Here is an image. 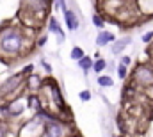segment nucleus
Returning a JSON list of instances; mask_svg holds the SVG:
<instances>
[{"label":"nucleus","mask_w":153,"mask_h":137,"mask_svg":"<svg viewBox=\"0 0 153 137\" xmlns=\"http://www.w3.org/2000/svg\"><path fill=\"white\" fill-rule=\"evenodd\" d=\"M96 82H98L100 87H112V86H114L112 77H109V75H102V73L98 75V80H96Z\"/></svg>","instance_id":"13"},{"label":"nucleus","mask_w":153,"mask_h":137,"mask_svg":"<svg viewBox=\"0 0 153 137\" xmlns=\"http://www.w3.org/2000/svg\"><path fill=\"white\" fill-rule=\"evenodd\" d=\"M126 45H132V37H123V39H119V41H112L111 54H112V55H119L121 50H123Z\"/></svg>","instance_id":"10"},{"label":"nucleus","mask_w":153,"mask_h":137,"mask_svg":"<svg viewBox=\"0 0 153 137\" xmlns=\"http://www.w3.org/2000/svg\"><path fill=\"white\" fill-rule=\"evenodd\" d=\"M112 41H116V36L112 34V32H109V31H100L98 36H96V45H98L100 48L111 45Z\"/></svg>","instance_id":"9"},{"label":"nucleus","mask_w":153,"mask_h":137,"mask_svg":"<svg viewBox=\"0 0 153 137\" xmlns=\"http://www.w3.org/2000/svg\"><path fill=\"white\" fill-rule=\"evenodd\" d=\"M78 98H80L82 102H89V100L93 98V95H91V91H89V89H84V91H80Z\"/></svg>","instance_id":"18"},{"label":"nucleus","mask_w":153,"mask_h":137,"mask_svg":"<svg viewBox=\"0 0 153 137\" xmlns=\"http://www.w3.org/2000/svg\"><path fill=\"white\" fill-rule=\"evenodd\" d=\"M7 134H9L7 119H0V137H7Z\"/></svg>","instance_id":"17"},{"label":"nucleus","mask_w":153,"mask_h":137,"mask_svg":"<svg viewBox=\"0 0 153 137\" xmlns=\"http://www.w3.org/2000/svg\"><path fill=\"white\" fill-rule=\"evenodd\" d=\"M107 68V61L103 59V57H96V61H93V71L96 73V75H100V73H103Z\"/></svg>","instance_id":"11"},{"label":"nucleus","mask_w":153,"mask_h":137,"mask_svg":"<svg viewBox=\"0 0 153 137\" xmlns=\"http://www.w3.org/2000/svg\"><path fill=\"white\" fill-rule=\"evenodd\" d=\"M25 87V75L23 73H16L7 77L5 80L0 82V100L2 102H9L16 96H20V91Z\"/></svg>","instance_id":"3"},{"label":"nucleus","mask_w":153,"mask_h":137,"mask_svg":"<svg viewBox=\"0 0 153 137\" xmlns=\"http://www.w3.org/2000/svg\"><path fill=\"white\" fill-rule=\"evenodd\" d=\"M41 66L45 68V71H46V73H52V66H50V64H48L45 59H41Z\"/></svg>","instance_id":"22"},{"label":"nucleus","mask_w":153,"mask_h":137,"mask_svg":"<svg viewBox=\"0 0 153 137\" xmlns=\"http://www.w3.org/2000/svg\"><path fill=\"white\" fill-rule=\"evenodd\" d=\"M132 80L134 84L141 86V87H150L153 86V66L150 64H137L135 69L132 71Z\"/></svg>","instance_id":"4"},{"label":"nucleus","mask_w":153,"mask_h":137,"mask_svg":"<svg viewBox=\"0 0 153 137\" xmlns=\"http://www.w3.org/2000/svg\"><path fill=\"white\" fill-rule=\"evenodd\" d=\"M119 63H121V64H125V66H130V64H132V57H128V55H123V57L119 59Z\"/></svg>","instance_id":"20"},{"label":"nucleus","mask_w":153,"mask_h":137,"mask_svg":"<svg viewBox=\"0 0 153 137\" xmlns=\"http://www.w3.org/2000/svg\"><path fill=\"white\" fill-rule=\"evenodd\" d=\"M36 37H29L25 27L20 23H4L0 25V61L4 64L14 63L23 55L30 54Z\"/></svg>","instance_id":"1"},{"label":"nucleus","mask_w":153,"mask_h":137,"mask_svg":"<svg viewBox=\"0 0 153 137\" xmlns=\"http://www.w3.org/2000/svg\"><path fill=\"white\" fill-rule=\"evenodd\" d=\"M64 136H66V127L55 116L43 123V136L41 137H64Z\"/></svg>","instance_id":"6"},{"label":"nucleus","mask_w":153,"mask_h":137,"mask_svg":"<svg viewBox=\"0 0 153 137\" xmlns=\"http://www.w3.org/2000/svg\"><path fill=\"white\" fill-rule=\"evenodd\" d=\"M46 41H48V37H46V36H41L38 41H36V46H45V45H46Z\"/></svg>","instance_id":"21"},{"label":"nucleus","mask_w":153,"mask_h":137,"mask_svg":"<svg viewBox=\"0 0 153 137\" xmlns=\"http://www.w3.org/2000/svg\"><path fill=\"white\" fill-rule=\"evenodd\" d=\"M50 9V0H22L20 9V22L23 27H39L41 22L46 18Z\"/></svg>","instance_id":"2"},{"label":"nucleus","mask_w":153,"mask_h":137,"mask_svg":"<svg viewBox=\"0 0 153 137\" xmlns=\"http://www.w3.org/2000/svg\"><path fill=\"white\" fill-rule=\"evenodd\" d=\"M48 31L59 37V43H62V41H64V31L61 29V23L57 22V18H55V16H48Z\"/></svg>","instance_id":"8"},{"label":"nucleus","mask_w":153,"mask_h":137,"mask_svg":"<svg viewBox=\"0 0 153 137\" xmlns=\"http://www.w3.org/2000/svg\"><path fill=\"white\" fill-rule=\"evenodd\" d=\"M153 41V31H150V32H146V34H143V43H152Z\"/></svg>","instance_id":"19"},{"label":"nucleus","mask_w":153,"mask_h":137,"mask_svg":"<svg viewBox=\"0 0 153 137\" xmlns=\"http://www.w3.org/2000/svg\"><path fill=\"white\" fill-rule=\"evenodd\" d=\"M85 54H84V50L80 48V46H73L71 48V52H70V57L73 59V61H78V59H82Z\"/></svg>","instance_id":"14"},{"label":"nucleus","mask_w":153,"mask_h":137,"mask_svg":"<svg viewBox=\"0 0 153 137\" xmlns=\"http://www.w3.org/2000/svg\"><path fill=\"white\" fill-rule=\"evenodd\" d=\"M62 14H64V22H66V29L68 31H78V27H80V22H78V18H76V14L71 11V9H64L62 11Z\"/></svg>","instance_id":"7"},{"label":"nucleus","mask_w":153,"mask_h":137,"mask_svg":"<svg viewBox=\"0 0 153 137\" xmlns=\"http://www.w3.org/2000/svg\"><path fill=\"white\" fill-rule=\"evenodd\" d=\"M76 63H78V66H80V69H82L84 73H87L89 69L93 68V59H91L89 55H84V57H82V59H78Z\"/></svg>","instance_id":"12"},{"label":"nucleus","mask_w":153,"mask_h":137,"mask_svg":"<svg viewBox=\"0 0 153 137\" xmlns=\"http://www.w3.org/2000/svg\"><path fill=\"white\" fill-rule=\"evenodd\" d=\"M93 25H94L96 29H103V27H105V20H103V16H100V14H93Z\"/></svg>","instance_id":"15"},{"label":"nucleus","mask_w":153,"mask_h":137,"mask_svg":"<svg viewBox=\"0 0 153 137\" xmlns=\"http://www.w3.org/2000/svg\"><path fill=\"white\" fill-rule=\"evenodd\" d=\"M117 77L121 80H126V77H128V66H125V64L119 63V66H117Z\"/></svg>","instance_id":"16"},{"label":"nucleus","mask_w":153,"mask_h":137,"mask_svg":"<svg viewBox=\"0 0 153 137\" xmlns=\"http://www.w3.org/2000/svg\"><path fill=\"white\" fill-rule=\"evenodd\" d=\"M43 136V121L34 114L32 119L25 121L20 130H18V137H41Z\"/></svg>","instance_id":"5"}]
</instances>
